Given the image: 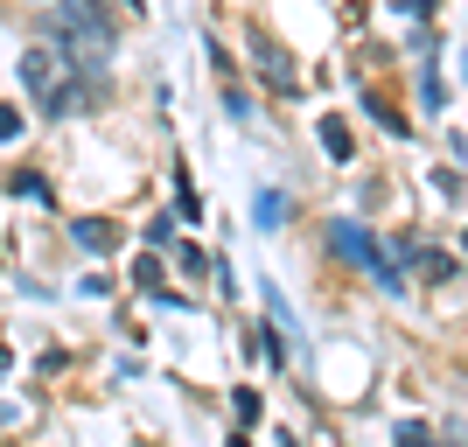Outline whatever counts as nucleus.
<instances>
[{
	"label": "nucleus",
	"instance_id": "f257e3e1",
	"mask_svg": "<svg viewBox=\"0 0 468 447\" xmlns=\"http://www.w3.org/2000/svg\"><path fill=\"white\" fill-rule=\"evenodd\" d=\"M21 84H28V105H42V112H57V119L84 112V63L70 57L57 36L21 49Z\"/></svg>",
	"mask_w": 468,
	"mask_h": 447
},
{
	"label": "nucleus",
	"instance_id": "f03ea898",
	"mask_svg": "<svg viewBox=\"0 0 468 447\" xmlns=\"http://www.w3.org/2000/svg\"><path fill=\"white\" fill-rule=\"evenodd\" d=\"M49 36H57L78 63H91V70L112 57V21L98 15V0H63L57 15H49Z\"/></svg>",
	"mask_w": 468,
	"mask_h": 447
},
{
	"label": "nucleus",
	"instance_id": "7ed1b4c3",
	"mask_svg": "<svg viewBox=\"0 0 468 447\" xmlns=\"http://www.w3.org/2000/svg\"><path fill=\"white\" fill-rule=\"evenodd\" d=\"M329 238H335V252H343V259H356V266L371 272V280H378L385 293H406V272H399V266H391L385 252H378V238H364L356 224H335Z\"/></svg>",
	"mask_w": 468,
	"mask_h": 447
},
{
	"label": "nucleus",
	"instance_id": "20e7f679",
	"mask_svg": "<svg viewBox=\"0 0 468 447\" xmlns=\"http://www.w3.org/2000/svg\"><path fill=\"white\" fill-rule=\"evenodd\" d=\"M70 245H78V252H112L119 224H105V217H70Z\"/></svg>",
	"mask_w": 468,
	"mask_h": 447
},
{
	"label": "nucleus",
	"instance_id": "39448f33",
	"mask_svg": "<svg viewBox=\"0 0 468 447\" xmlns=\"http://www.w3.org/2000/svg\"><path fill=\"white\" fill-rule=\"evenodd\" d=\"M322 147H329L335 161H350V126H343V119H322Z\"/></svg>",
	"mask_w": 468,
	"mask_h": 447
},
{
	"label": "nucleus",
	"instance_id": "423d86ee",
	"mask_svg": "<svg viewBox=\"0 0 468 447\" xmlns=\"http://www.w3.org/2000/svg\"><path fill=\"white\" fill-rule=\"evenodd\" d=\"M252 57L266 63V78H273V84H293V70H287V63H280V49H273V42H259Z\"/></svg>",
	"mask_w": 468,
	"mask_h": 447
},
{
	"label": "nucleus",
	"instance_id": "0eeeda50",
	"mask_svg": "<svg viewBox=\"0 0 468 447\" xmlns=\"http://www.w3.org/2000/svg\"><path fill=\"white\" fill-rule=\"evenodd\" d=\"M412 266L427 272V280H448V272H454V259H441V252H420V245H412Z\"/></svg>",
	"mask_w": 468,
	"mask_h": 447
},
{
	"label": "nucleus",
	"instance_id": "6e6552de",
	"mask_svg": "<svg viewBox=\"0 0 468 447\" xmlns=\"http://www.w3.org/2000/svg\"><path fill=\"white\" fill-rule=\"evenodd\" d=\"M21 133V112H15V105H0V140H15Z\"/></svg>",
	"mask_w": 468,
	"mask_h": 447
},
{
	"label": "nucleus",
	"instance_id": "1a4fd4ad",
	"mask_svg": "<svg viewBox=\"0 0 468 447\" xmlns=\"http://www.w3.org/2000/svg\"><path fill=\"white\" fill-rule=\"evenodd\" d=\"M126 7H133V15H147V0H126Z\"/></svg>",
	"mask_w": 468,
	"mask_h": 447
},
{
	"label": "nucleus",
	"instance_id": "9d476101",
	"mask_svg": "<svg viewBox=\"0 0 468 447\" xmlns=\"http://www.w3.org/2000/svg\"><path fill=\"white\" fill-rule=\"evenodd\" d=\"M0 370H7V350H0Z\"/></svg>",
	"mask_w": 468,
	"mask_h": 447
}]
</instances>
